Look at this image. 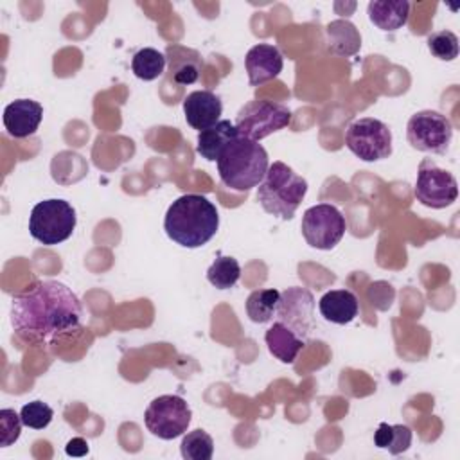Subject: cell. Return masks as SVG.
I'll list each match as a JSON object with an SVG mask.
<instances>
[{
  "mask_svg": "<svg viewBox=\"0 0 460 460\" xmlns=\"http://www.w3.org/2000/svg\"><path fill=\"white\" fill-rule=\"evenodd\" d=\"M20 417H22L23 426L32 428V429H43L50 424V420L54 417V411L43 401H31V402L22 406Z\"/></svg>",
  "mask_w": 460,
  "mask_h": 460,
  "instance_id": "83f0119b",
  "label": "cell"
},
{
  "mask_svg": "<svg viewBox=\"0 0 460 460\" xmlns=\"http://www.w3.org/2000/svg\"><path fill=\"white\" fill-rule=\"evenodd\" d=\"M75 223L77 216L74 207L65 199L50 198L32 207L29 216V232L38 243L54 246L74 234Z\"/></svg>",
  "mask_w": 460,
  "mask_h": 460,
  "instance_id": "5b68a950",
  "label": "cell"
},
{
  "mask_svg": "<svg viewBox=\"0 0 460 460\" xmlns=\"http://www.w3.org/2000/svg\"><path fill=\"white\" fill-rule=\"evenodd\" d=\"M415 198L419 203L429 208H446L458 198L456 178L440 169L429 158L422 160L415 180Z\"/></svg>",
  "mask_w": 460,
  "mask_h": 460,
  "instance_id": "8fae6325",
  "label": "cell"
},
{
  "mask_svg": "<svg viewBox=\"0 0 460 460\" xmlns=\"http://www.w3.org/2000/svg\"><path fill=\"white\" fill-rule=\"evenodd\" d=\"M223 113L221 99L210 90H194L183 99V115L190 128L203 131L216 122Z\"/></svg>",
  "mask_w": 460,
  "mask_h": 460,
  "instance_id": "9a60e30c",
  "label": "cell"
},
{
  "mask_svg": "<svg viewBox=\"0 0 460 460\" xmlns=\"http://www.w3.org/2000/svg\"><path fill=\"white\" fill-rule=\"evenodd\" d=\"M406 138L417 151L444 155L453 138V124L440 111L422 110L410 117L406 124Z\"/></svg>",
  "mask_w": 460,
  "mask_h": 460,
  "instance_id": "9c48e42d",
  "label": "cell"
},
{
  "mask_svg": "<svg viewBox=\"0 0 460 460\" xmlns=\"http://www.w3.org/2000/svg\"><path fill=\"white\" fill-rule=\"evenodd\" d=\"M374 444L388 449L390 455H401L411 446V429L406 424L381 422L374 433Z\"/></svg>",
  "mask_w": 460,
  "mask_h": 460,
  "instance_id": "7402d4cb",
  "label": "cell"
},
{
  "mask_svg": "<svg viewBox=\"0 0 460 460\" xmlns=\"http://www.w3.org/2000/svg\"><path fill=\"white\" fill-rule=\"evenodd\" d=\"M83 307L77 295L63 282L43 280L13 298L11 327L31 345L50 343L81 325Z\"/></svg>",
  "mask_w": 460,
  "mask_h": 460,
  "instance_id": "6da1fadb",
  "label": "cell"
},
{
  "mask_svg": "<svg viewBox=\"0 0 460 460\" xmlns=\"http://www.w3.org/2000/svg\"><path fill=\"white\" fill-rule=\"evenodd\" d=\"M237 137H239V131L234 122L219 120L214 126H210L203 131H198L196 151L201 158H205L208 162H216L219 158V155L223 153V149Z\"/></svg>",
  "mask_w": 460,
  "mask_h": 460,
  "instance_id": "ac0fdd59",
  "label": "cell"
},
{
  "mask_svg": "<svg viewBox=\"0 0 460 460\" xmlns=\"http://www.w3.org/2000/svg\"><path fill=\"white\" fill-rule=\"evenodd\" d=\"M165 59L167 58L164 52L151 47H144L138 52H135L131 59V70L142 81H155L164 74Z\"/></svg>",
  "mask_w": 460,
  "mask_h": 460,
  "instance_id": "603a6c76",
  "label": "cell"
},
{
  "mask_svg": "<svg viewBox=\"0 0 460 460\" xmlns=\"http://www.w3.org/2000/svg\"><path fill=\"white\" fill-rule=\"evenodd\" d=\"M22 417L11 410V408H4L0 411V431H2V438H0V446L7 447L13 442L18 440L20 431H22Z\"/></svg>",
  "mask_w": 460,
  "mask_h": 460,
  "instance_id": "f1b7e54d",
  "label": "cell"
},
{
  "mask_svg": "<svg viewBox=\"0 0 460 460\" xmlns=\"http://www.w3.org/2000/svg\"><path fill=\"white\" fill-rule=\"evenodd\" d=\"M171 52L174 54V58H169L171 79L178 84H194L201 72V59L198 52L192 58H187L190 49L187 50V56H180V47H171Z\"/></svg>",
  "mask_w": 460,
  "mask_h": 460,
  "instance_id": "cb8c5ba5",
  "label": "cell"
},
{
  "mask_svg": "<svg viewBox=\"0 0 460 460\" xmlns=\"http://www.w3.org/2000/svg\"><path fill=\"white\" fill-rule=\"evenodd\" d=\"M241 277V266L237 259L230 255H219L207 270V280L217 289H230Z\"/></svg>",
  "mask_w": 460,
  "mask_h": 460,
  "instance_id": "d4e9b609",
  "label": "cell"
},
{
  "mask_svg": "<svg viewBox=\"0 0 460 460\" xmlns=\"http://www.w3.org/2000/svg\"><path fill=\"white\" fill-rule=\"evenodd\" d=\"M43 119V108L32 99H16L4 110V128L13 138H25L36 133Z\"/></svg>",
  "mask_w": 460,
  "mask_h": 460,
  "instance_id": "5bb4252c",
  "label": "cell"
},
{
  "mask_svg": "<svg viewBox=\"0 0 460 460\" xmlns=\"http://www.w3.org/2000/svg\"><path fill=\"white\" fill-rule=\"evenodd\" d=\"M368 20L385 32H395L410 18V2L406 0H372L367 5Z\"/></svg>",
  "mask_w": 460,
  "mask_h": 460,
  "instance_id": "e0dca14e",
  "label": "cell"
},
{
  "mask_svg": "<svg viewBox=\"0 0 460 460\" xmlns=\"http://www.w3.org/2000/svg\"><path fill=\"white\" fill-rule=\"evenodd\" d=\"M327 47L338 56H354L361 49V36L354 23L349 20H334L325 27Z\"/></svg>",
  "mask_w": 460,
  "mask_h": 460,
  "instance_id": "ffe728a7",
  "label": "cell"
},
{
  "mask_svg": "<svg viewBox=\"0 0 460 460\" xmlns=\"http://www.w3.org/2000/svg\"><path fill=\"white\" fill-rule=\"evenodd\" d=\"M180 453L185 460H210L214 455V440L205 429L189 431L181 440Z\"/></svg>",
  "mask_w": 460,
  "mask_h": 460,
  "instance_id": "484cf974",
  "label": "cell"
},
{
  "mask_svg": "<svg viewBox=\"0 0 460 460\" xmlns=\"http://www.w3.org/2000/svg\"><path fill=\"white\" fill-rule=\"evenodd\" d=\"M300 230L309 246L316 250H332L343 239L347 223L334 205L318 203L304 212Z\"/></svg>",
  "mask_w": 460,
  "mask_h": 460,
  "instance_id": "30bf717a",
  "label": "cell"
},
{
  "mask_svg": "<svg viewBox=\"0 0 460 460\" xmlns=\"http://www.w3.org/2000/svg\"><path fill=\"white\" fill-rule=\"evenodd\" d=\"M264 340L270 354L280 363H293L298 352L305 347V340L279 320L266 331Z\"/></svg>",
  "mask_w": 460,
  "mask_h": 460,
  "instance_id": "d6986e66",
  "label": "cell"
},
{
  "mask_svg": "<svg viewBox=\"0 0 460 460\" xmlns=\"http://www.w3.org/2000/svg\"><path fill=\"white\" fill-rule=\"evenodd\" d=\"M275 316L307 341L314 331V296L305 288H288L280 293Z\"/></svg>",
  "mask_w": 460,
  "mask_h": 460,
  "instance_id": "7c38bea8",
  "label": "cell"
},
{
  "mask_svg": "<svg viewBox=\"0 0 460 460\" xmlns=\"http://www.w3.org/2000/svg\"><path fill=\"white\" fill-rule=\"evenodd\" d=\"M318 309L323 320L336 325H345L358 316L359 302L349 289H331L320 298Z\"/></svg>",
  "mask_w": 460,
  "mask_h": 460,
  "instance_id": "2e32d148",
  "label": "cell"
},
{
  "mask_svg": "<svg viewBox=\"0 0 460 460\" xmlns=\"http://www.w3.org/2000/svg\"><path fill=\"white\" fill-rule=\"evenodd\" d=\"M280 291L273 288L255 289L246 298V314L255 323H268L277 311Z\"/></svg>",
  "mask_w": 460,
  "mask_h": 460,
  "instance_id": "44dd1931",
  "label": "cell"
},
{
  "mask_svg": "<svg viewBox=\"0 0 460 460\" xmlns=\"http://www.w3.org/2000/svg\"><path fill=\"white\" fill-rule=\"evenodd\" d=\"M307 181L284 162H273L257 187V199L264 212L284 221L291 219L304 201Z\"/></svg>",
  "mask_w": 460,
  "mask_h": 460,
  "instance_id": "277c9868",
  "label": "cell"
},
{
  "mask_svg": "<svg viewBox=\"0 0 460 460\" xmlns=\"http://www.w3.org/2000/svg\"><path fill=\"white\" fill-rule=\"evenodd\" d=\"M88 449H90L88 442L84 438H81V437H75V438L68 440V444L65 447L66 455H70V456H84L88 453Z\"/></svg>",
  "mask_w": 460,
  "mask_h": 460,
  "instance_id": "f546056e",
  "label": "cell"
},
{
  "mask_svg": "<svg viewBox=\"0 0 460 460\" xmlns=\"http://www.w3.org/2000/svg\"><path fill=\"white\" fill-rule=\"evenodd\" d=\"M428 49L440 61H453L458 56V50H460L456 34L447 31V29L431 32L428 36Z\"/></svg>",
  "mask_w": 460,
  "mask_h": 460,
  "instance_id": "4316f807",
  "label": "cell"
},
{
  "mask_svg": "<svg viewBox=\"0 0 460 460\" xmlns=\"http://www.w3.org/2000/svg\"><path fill=\"white\" fill-rule=\"evenodd\" d=\"M216 162L223 185L235 192L259 187L270 167L266 149L259 142L241 135L223 149Z\"/></svg>",
  "mask_w": 460,
  "mask_h": 460,
  "instance_id": "3957f363",
  "label": "cell"
},
{
  "mask_svg": "<svg viewBox=\"0 0 460 460\" xmlns=\"http://www.w3.org/2000/svg\"><path fill=\"white\" fill-rule=\"evenodd\" d=\"M219 228L216 205L201 194H183L176 198L164 217V230L171 241L183 248L207 244Z\"/></svg>",
  "mask_w": 460,
  "mask_h": 460,
  "instance_id": "7a4b0ae2",
  "label": "cell"
},
{
  "mask_svg": "<svg viewBox=\"0 0 460 460\" xmlns=\"http://www.w3.org/2000/svg\"><path fill=\"white\" fill-rule=\"evenodd\" d=\"M284 66L280 50L270 43L253 45L244 58V68L252 86H261L275 79Z\"/></svg>",
  "mask_w": 460,
  "mask_h": 460,
  "instance_id": "4fadbf2b",
  "label": "cell"
},
{
  "mask_svg": "<svg viewBox=\"0 0 460 460\" xmlns=\"http://www.w3.org/2000/svg\"><path fill=\"white\" fill-rule=\"evenodd\" d=\"M345 146L363 162L385 160L392 155V131L374 117H363L345 129Z\"/></svg>",
  "mask_w": 460,
  "mask_h": 460,
  "instance_id": "52a82bcc",
  "label": "cell"
},
{
  "mask_svg": "<svg viewBox=\"0 0 460 460\" xmlns=\"http://www.w3.org/2000/svg\"><path fill=\"white\" fill-rule=\"evenodd\" d=\"M234 124L241 137L259 142L271 133L288 128L291 124V111L284 104L255 99L237 111Z\"/></svg>",
  "mask_w": 460,
  "mask_h": 460,
  "instance_id": "8992f818",
  "label": "cell"
},
{
  "mask_svg": "<svg viewBox=\"0 0 460 460\" xmlns=\"http://www.w3.org/2000/svg\"><path fill=\"white\" fill-rule=\"evenodd\" d=\"M190 419V406L180 395H158L144 411L146 428L162 440H172L183 435Z\"/></svg>",
  "mask_w": 460,
  "mask_h": 460,
  "instance_id": "ba28073f",
  "label": "cell"
}]
</instances>
